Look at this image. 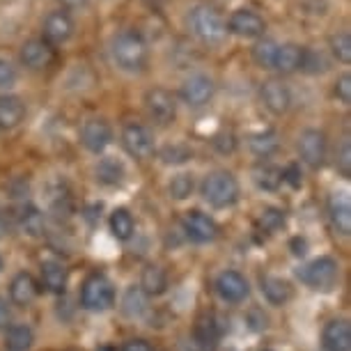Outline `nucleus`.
<instances>
[{
	"mask_svg": "<svg viewBox=\"0 0 351 351\" xmlns=\"http://www.w3.org/2000/svg\"><path fill=\"white\" fill-rule=\"evenodd\" d=\"M186 25L197 42L209 46V49H218L228 42V23L218 14L216 8H211L207 3H197L189 10Z\"/></svg>",
	"mask_w": 351,
	"mask_h": 351,
	"instance_id": "obj_1",
	"label": "nucleus"
},
{
	"mask_svg": "<svg viewBox=\"0 0 351 351\" xmlns=\"http://www.w3.org/2000/svg\"><path fill=\"white\" fill-rule=\"evenodd\" d=\"M110 60L117 69L129 71V74H138L147 67L149 49L145 39L134 30H122L110 39Z\"/></svg>",
	"mask_w": 351,
	"mask_h": 351,
	"instance_id": "obj_2",
	"label": "nucleus"
},
{
	"mask_svg": "<svg viewBox=\"0 0 351 351\" xmlns=\"http://www.w3.org/2000/svg\"><path fill=\"white\" fill-rule=\"evenodd\" d=\"M200 191H202L204 202L216 209L232 207V204L239 200V182H237V177L228 170L209 172V175L204 177Z\"/></svg>",
	"mask_w": 351,
	"mask_h": 351,
	"instance_id": "obj_3",
	"label": "nucleus"
},
{
	"mask_svg": "<svg viewBox=\"0 0 351 351\" xmlns=\"http://www.w3.org/2000/svg\"><path fill=\"white\" fill-rule=\"evenodd\" d=\"M81 303L85 310H95V313L112 308V303H115L112 282L101 274H92L81 287Z\"/></svg>",
	"mask_w": 351,
	"mask_h": 351,
	"instance_id": "obj_4",
	"label": "nucleus"
},
{
	"mask_svg": "<svg viewBox=\"0 0 351 351\" xmlns=\"http://www.w3.org/2000/svg\"><path fill=\"white\" fill-rule=\"evenodd\" d=\"M145 110H147V117L158 127H168V124L175 122L177 117V99L170 90L165 88H152L145 92Z\"/></svg>",
	"mask_w": 351,
	"mask_h": 351,
	"instance_id": "obj_5",
	"label": "nucleus"
},
{
	"mask_svg": "<svg viewBox=\"0 0 351 351\" xmlns=\"http://www.w3.org/2000/svg\"><path fill=\"white\" fill-rule=\"evenodd\" d=\"M299 278L308 287L326 291L333 287L337 282V278H340V267H337V262L333 257H317V260L306 264V267L299 271Z\"/></svg>",
	"mask_w": 351,
	"mask_h": 351,
	"instance_id": "obj_6",
	"label": "nucleus"
},
{
	"mask_svg": "<svg viewBox=\"0 0 351 351\" xmlns=\"http://www.w3.org/2000/svg\"><path fill=\"white\" fill-rule=\"evenodd\" d=\"M122 145L127 149V154L138 158V161H147L156 152L152 131L145 124H136V122H131L122 129Z\"/></svg>",
	"mask_w": 351,
	"mask_h": 351,
	"instance_id": "obj_7",
	"label": "nucleus"
},
{
	"mask_svg": "<svg viewBox=\"0 0 351 351\" xmlns=\"http://www.w3.org/2000/svg\"><path fill=\"white\" fill-rule=\"evenodd\" d=\"M225 23H228L230 35H237L241 39H260L267 32V21L250 8L234 10Z\"/></svg>",
	"mask_w": 351,
	"mask_h": 351,
	"instance_id": "obj_8",
	"label": "nucleus"
},
{
	"mask_svg": "<svg viewBox=\"0 0 351 351\" xmlns=\"http://www.w3.org/2000/svg\"><path fill=\"white\" fill-rule=\"evenodd\" d=\"M214 92H216L214 78L207 74H191L182 83L180 97L189 108H202V106H207L214 99Z\"/></svg>",
	"mask_w": 351,
	"mask_h": 351,
	"instance_id": "obj_9",
	"label": "nucleus"
},
{
	"mask_svg": "<svg viewBox=\"0 0 351 351\" xmlns=\"http://www.w3.org/2000/svg\"><path fill=\"white\" fill-rule=\"evenodd\" d=\"M326 134L319 129H306L299 136V154L301 161L308 163L310 168H322L324 161H326Z\"/></svg>",
	"mask_w": 351,
	"mask_h": 351,
	"instance_id": "obj_10",
	"label": "nucleus"
},
{
	"mask_svg": "<svg viewBox=\"0 0 351 351\" xmlns=\"http://www.w3.org/2000/svg\"><path fill=\"white\" fill-rule=\"evenodd\" d=\"M42 32H44L46 44H51V46L64 44V42H69L71 35H74V19H71L69 12H64V10H53L44 19Z\"/></svg>",
	"mask_w": 351,
	"mask_h": 351,
	"instance_id": "obj_11",
	"label": "nucleus"
},
{
	"mask_svg": "<svg viewBox=\"0 0 351 351\" xmlns=\"http://www.w3.org/2000/svg\"><path fill=\"white\" fill-rule=\"evenodd\" d=\"M53 58H56L53 46L46 44L44 39H28V42H23L21 49H19V60L30 71H42L46 67H51Z\"/></svg>",
	"mask_w": 351,
	"mask_h": 351,
	"instance_id": "obj_12",
	"label": "nucleus"
},
{
	"mask_svg": "<svg viewBox=\"0 0 351 351\" xmlns=\"http://www.w3.org/2000/svg\"><path fill=\"white\" fill-rule=\"evenodd\" d=\"M112 141V129L106 120H99V117H92L81 127V143L83 147L92 152V154H101V152L108 147Z\"/></svg>",
	"mask_w": 351,
	"mask_h": 351,
	"instance_id": "obj_13",
	"label": "nucleus"
},
{
	"mask_svg": "<svg viewBox=\"0 0 351 351\" xmlns=\"http://www.w3.org/2000/svg\"><path fill=\"white\" fill-rule=\"evenodd\" d=\"M260 99H262L264 108H267L269 112H274V115H285V112L291 108V92H289V88L282 81H276V78L262 83Z\"/></svg>",
	"mask_w": 351,
	"mask_h": 351,
	"instance_id": "obj_14",
	"label": "nucleus"
},
{
	"mask_svg": "<svg viewBox=\"0 0 351 351\" xmlns=\"http://www.w3.org/2000/svg\"><path fill=\"white\" fill-rule=\"evenodd\" d=\"M184 232L191 237L193 241L197 243H207V241H214L218 237V225L211 216L202 214V211H186L184 216Z\"/></svg>",
	"mask_w": 351,
	"mask_h": 351,
	"instance_id": "obj_15",
	"label": "nucleus"
},
{
	"mask_svg": "<svg viewBox=\"0 0 351 351\" xmlns=\"http://www.w3.org/2000/svg\"><path fill=\"white\" fill-rule=\"evenodd\" d=\"M216 291L221 294L223 301L228 303H241L248 296V280L243 278L239 271H223L216 278Z\"/></svg>",
	"mask_w": 351,
	"mask_h": 351,
	"instance_id": "obj_16",
	"label": "nucleus"
},
{
	"mask_svg": "<svg viewBox=\"0 0 351 351\" xmlns=\"http://www.w3.org/2000/svg\"><path fill=\"white\" fill-rule=\"evenodd\" d=\"M193 342L202 351H216L221 342V324L216 322L214 315H200L195 322V337Z\"/></svg>",
	"mask_w": 351,
	"mask_h": 351,
	"instance_id": "obj_17",
	"label": "nucleus"
},
{
	"mask_svg": "<svg viewBox=\"0 0 351 351\" xmlns=\"http://www.w3.org/2000/svg\"><path fill=\"white\" fill-rule=\"evenodd\" d=\"M324 349L326 351H349L351 349V326L344 319H333L324 328Z\"/></svg>",
	"mask_w": 351,
	"mask_h": 351,
	"instance_id": "obj_18",
	"label": "nucleus"
},
{
	"mask_svg": "<svg viewBox=\"0 0 351 351\" xmlns=\"http://www.w3.org/2000/svg\"><path fill=\"white\" fill-rule=\"evenodd\" d=\"M328 214L333 228L340 232L342 237H347L351 232V204L349 197L344 193H333L328 200Z\"/></svg>",
	"mask_w": 351,
	"mask_h": 351,
	"instance_id": "obj_19",
	"label": "nucleus"
},
{
	"mask_svg": "<svg viewBox=\"0 0 351 351\" xmlns=\"http://www.w3.org/2000/svg\"><path fill=\"white\" fill-rule=\"evenodd\" d=\"M301 58H303V46L287 42V44H278V53L274 60V69L280 74H294L301 67Z\"/></svg>",
	"mask_w": 351,
	"mask_h": 351,
	"instance_id": "obj_20",
	"label": "nucleus"
},
{
	"mask_svg": "<svg viewBox=\"0 0 351 351\" xmlns=\"http://www.w3.org/2000/svg\"><path fill=\"white\" fill-rule=\"evenodd\" d=\"M37 282L30 274H19L14 276V280L10 285V299L12 303H16L19 308L30 306L37 299Z\"/></svg>",
	"mask_w": 351,
	"mask_h": 351,
	"instance_id": "obj_21",
	"label": "nucleus"
},
{
	"mask_svg": "<svg viewBox=\"0 0 351 351\" xmlns=\"http://www.w3.org/2000/svg\"><path fill=\"white\" fill-rule=\"evenodd\" d=\"M25 104L14 95L0 97V129H14L23 122Z\"/></svg>",
	"mask_w": 351,
	"mask_h": 351,
	"instance_id": "obj_22",
	"label": "nucleus"
},
{
	"mask_svg": "<svg viewBox=\"0 0 351 351\" xmlns=\"http://www.w3.org/2000/svg\"><path fill=\"white\" fill-rule=\"evenodd\" d=\"M16 223L23 234L28 237H42L44 232V216L35 204H21L16 209Z\"/></svg>",
	"mask_w": 351,
	"mask_h": 351,
	"instance_id": "obj_23",
	"label": "nucleus"
},
{
	"mask_svg": "<svg viewBox=\"0 0 351 351\" xmlns=\"http://www.w3.org/2000/svg\"><path fill=\"white\" fill-rule=\"evenodd\" d=\"M42 282L53 294H62L67 289V269L56 260L42 262Z\"/></svg>",
	"mask_w": 351,
	"mask_h": 351,
	"instance_id": "obj_24",
	"label": "nucleus"
},
{
	"mask_svg": "<svg viewBox=\"0 0 351 351\" xmlns=\"http://www.w3.org/2000/svg\"><path fill=\"white\" fill-rule=\"evenodd\" d=\"M95 175L97 182L104 184V186H117L124 180V165L115 156H106L97 163Z\"/></svg>",
	"mask_w": 351,
	"mask_h": 351,
	"instance_id": "obj_25",
	"label": "nucleus"
},
{
	"mask_svg": "<svg viewBox=\"0 0 351 351\" xmlns=\"http://www.w3.org/2000/svg\"><path fill=\"white\" fill-rule=\"evenodd\" d=\"M262 294L267 296V301L274 303V306H282L285 301H289L291 287L287 280H282V278H278V276H264L262 278Z\"/></svg>",
	"mask_w": 351,
	"mask_h": 351,
	"instance_id": "obj_26",
	"label": "nucleus"
},
{
	"mask_svg": "<svg viewBox=\"0 0 351 351\" xmlns=\"http://www.w3.org/2000/svg\"><path fill=\"white\" fill-rule=\"evenodd\" d=\"M134 230H136V223H134V216H131L129 209H115L110 214V232L115 239L120 241H129L134 237Z\"/></svg>",
	"mask_w": 351,
	"mask_h": 351,
	"instance_id": "obj_27",
	"label": "nucleus"
},
{
	"mask_svg": "<svg viewBox=\"0 0 351 351\" xmlns=\"http://www.w3.org/2000/svg\"><path fill=\"white\" fill-rule=\"evenodd\" d=\"M278 53V42L269 37H260L250 49V56H253V62L262 69H274V60Z\"/></svg>",
	"mask_w": 351,
	"mask_h": 351,
	"instance_id": "obj_28",
	"label": "nucleus"
},
{
	"mask_svg": "<svg viewBox=\"0 0 351 351\" xmlns=\"http://www.w3.org/2000/svg\"><path fill=\"white\" fill-rule=\"evenodd\" d=\"M165 287H168V274L156 267V264H152V267H147L143 271V280H141V289L145 291V294L149 296H158L163 294Z\"/></svg>",
	"mask_w": 351,
	"mask_h": 351,
	"instance_id": "obj_29",
	"label": "nucleus"
},
{
	"mask_svg": "<svg viewBox=\"0 0 351 351\" xmlns=\"http://www.w3.org/2000/svg\"><path fill=\"white\" fill-rule=\"evenodd\" d=\"M32 342H35V335H32V330L25 324H16L5 335V349L8 351H28Z\"/></svg>",
	"mask_w": 351,
	"mask_h": 351,
	"instance_id": "obj_30",
	"label": "nucleus"
},
{
	"mask_svg": "<svg viewBox=\"0 0 351 351\" xmlns=\"http://www.w3.org/2000/svg\"><path fill=\"white\" fill-rule=\"evenodd\" d=\"M253 180L264 191H276L282 184V170L271 163H260L253 170Z\"/></svg>",
	"mask_w": 351,
	"mask_h": 351,
	"instance_id": "obj_31",
	"label": "nucleus"
},
{
	"mask_svg": "<svg viewBox=\"0 0 351 351\" xmlns=\"http://www.w3.org/2000/svg\"><path fill=\"white\" fill-rule=\"evenodd\" d=\"M248 145H250V149H253V154L267 158L278 149V136H276V131H260V134L250 136Z\"/></svg>",
	"mask_w": 351,
	"mask_h": 351,
	"instance_id": "obj_32",
	"label": "nucleus"
},
{
	"mask_svg": "<svg viewBox=\"0 0 351 351\" xmlns=\"http://www.w3.org/2000/svg\"><path fill=\"white\" fill-rule=\"evenodd\" d=\"M328 46H330V53H333V58L337 62H342V64L351 62V35L347 30L333 32L328 39Z\"/></svg>",
	"mask_w": 351,
	"mask_h": 351,
	"instance_id": "obj_33",
	"label": "nucleus"
},
{
	"mask_svg": "<svg viewBox=\"0 0 351 351\" xmlns=\"http://www.w3.org/2000/svg\"><path fill=\"white\" fill-rule=\"evenodd\" d=\"M301 71H306L310 76H317V74H324L328 69V60L322 51L317 49H303V58H301Z\"/></svg>",
	"mask_w": 351,
	"mask_h": 351,
	"instance_id": "obj_34",
	"label": "nucleus"
},
{
	"mask_svg": "<svg viewBox=\"0 0 351 351\" xmlns=\"http://www.w3.org/2000/svg\"><path fill=\"white\" fill-rule=\"evenodd\" d=\"M193 175H189V172H180V175H175L168 184V193L170 197H175V200H186V197L193 193Z\"/></svg>",
	"mask_w": 351,
	"mask_h": 351,
	"instance_id": "obj_35",
	"label": "nucleus"
},
{
	"mask_svg": "<svg viewBox=\"0 0 351 351\" xmlns=\"http://www.w3.org/2000/svg\"><path fill=\"white\" fill-rule=\"evenodd\" d=\"M147 308V299H145V291L141 287H131L124 294V313L129 317H141Z\"/></svg>",
	"mask_w": 351,
	"mask_h": 351,
	"instance_id": "obj_36",
	"label": "nucleus"
},
{
	"mask_svg": "<svg viewBox=\"0 0 351 351\" xmlns=\"http://www.w3.org/2000/svg\"><path fill=\"white\" fill-rule=\"evenodd\" d=\"M191 154H193V152H191L186 145H182V143L165 145V147L161 149L163 163H184V161H189Z\"/></svg>",
	"mask_w": 351,
	"mask_h": 351,
	"instance_id": "obj_37",
	"label": "nucleus"
},
{
	"mask_svg": "<svg viewBox=\"0 0 351 351\" xmlns=\"http://www.w3.org/2000/svg\"><path fill=\"white\" fill-rule=\"evenodd\" d=\"M335 165L344 177H351V143L349 138H344L340 143V149L335 154Z\"/></svg>",
	"mask_w": 351,
	"mask_h": 351,
	"instance_id": "obj_38",
	"label": "nucleus"
},
{
	"mask_svg": "<svg viewBox=\"0 0 351 351\" xmlns=\"http://www.w3.org/2000/svg\"><path fill=\"white\" fill-rule=\"evenodd\" d=\"M16 67L12 64L10 60H5V58H0V90H10L16 85Z\"/></svg>",
	"mask_w": 351,
	"mask_h": 351,
	"instance_id": "obj_39",
	"label": "nucleus"
},
{
	"mask_svg": "<svg viewBox=\"0 0 351 351\" xmlns=\"http://www.w3.org/2000/svg\"><path fill=\"white\" fill-rule=\"evenodd\" d=\"M335 97L340 99V101L344 106H349L351 104V76L344 71V74L337 76V81H335Z\"/></svg>",
	"mask_w": 351,
	"mask_h": 351,
	"instance_id": "obj_40",
	"label": "nucleus"
},
{
	"mask_svg": "<svg viewBox=\"0 0 351 351\" xmlns=\"http://www.w3.org/2000/svg\"><path fill=\"white\" fill-rule=\"evenodd\" d=\"M260 225L267 232H274L282 225V211L280 209H264L260 216Z\"/></svg>",
	"mask_w": 351,
	"mask_h": 351,
	"instance_id": "obj_41",
	"label": "nucleus"
},
{
	"mask_svg": "<svg viewBox=\"0 0 351 351\" xmlns=\"http://www.w3.org/2000/svg\"><path fill=\"white\" fill-rule=\"evenodd\" d=\"M282 182H289L294 189H299V186H301V172H299V165H296V163L287 165V168L282 170Z\"/></svg>",
	"mask_w": 351,
	"mask_h": 351,
	"instance_id": "obj_42",
	"label": "nucleus"
},
{
	"mask_svg": "<svg viewBox=\"0 0 351 351\" xmlns=\"http://www.w3.org/2000/svg\"><path fill=\"white\" fill-rule=\"evenodd\" d=\"M12 319V315H10V306H8V301L0 296V330L3 328H8V324Z\"/></svg>",
	"mask_w": 351,
	"mask_h": 351,
	"instance_id": "obj_43",
	"label": "nucleus"
},
{
	"mask_svg": "<svg viewBox=\"0 0 351 351\" xmlns=\"http://www.w3.org/2000/svg\"><path fill=\"white\" fill-rule=\"evenodd\" d=\"M122 351H154V349H152L149 342H145V340H131L124 344Z\"/></svg>",
	"mask_w": 351,
	"mask_h": 351,
	"instance_id": "obj_44",
	"label": "nucleus"
},
{
	"mask_svg": "<svg viewBox=\"0 0 351 351\" xmlns=\"http://www.w3.org/2000/svg\"><path fill=\"white\" fill-rule=\"evenodd\" d=\"M62 5H64V12L67 10H83V8H88V0H62Z\"/></svg>",
	"mask_w": 351,
	"mask_h": 351,
	"instance_id": "obj_45",
	"label": "nucleus"
},
{
	"mask_svg": "<svg viewBox=\"0 0 351 351\" xmlns=\"http://www.w3.org/2000/svg\"><path fill=\"white\" fill-rule=\"evenodd\" d=\"M10 230V221H8V214H5V209L0 207V239H3L5 234H8Z\"/></svg>",
	"mask_w": 351,
	"mask_h": 351,
	"instance_id": "obj_46",
	"label": "nucleus"
},
{
	"mask_svg": "<svg viewBox=\"0 0 351 351\" xmlns=\"http://www.w3.org/2000/svg\"><path fill=\"white\" fill-rule=\"evenodd\" d=\"M177 351H202L197 344L193 342V340H184V342H180V347H177Z\"/></svg>",
	"mask_w": 351,
	"mask_h": 351,
	"instance_id": "obj_47",
	"label": "nucleus"
},
{
	"mask_svg": "<svg viewBox=\"0 0 351 351\" xmlns=\"http://www.w3.org/2000/svg\"><path fill=\"white\" fill-rule=\"evenodd\" d=\"M0 269H3V260H0Z\"/></svg>",
	"mask_w": 351,
	"mask_h": 351,
	"instance_id": "obj_48",
	"label": "nucleus"
},
{
	"mask_svg": "<svg viewBox=\"0 0 351 351\" xmlns=\"http://www.w3.org/2000/svg\"><path fill=\"white\" fill-rule=\"evenodd\" d=\"M264 351H269V349H264Z\"/></svg>",
	"mask_w": 351,
	"mask_h": 351,
	"instance_id": "obj_49",
	"label": "nucleus"
}]
</instances>
